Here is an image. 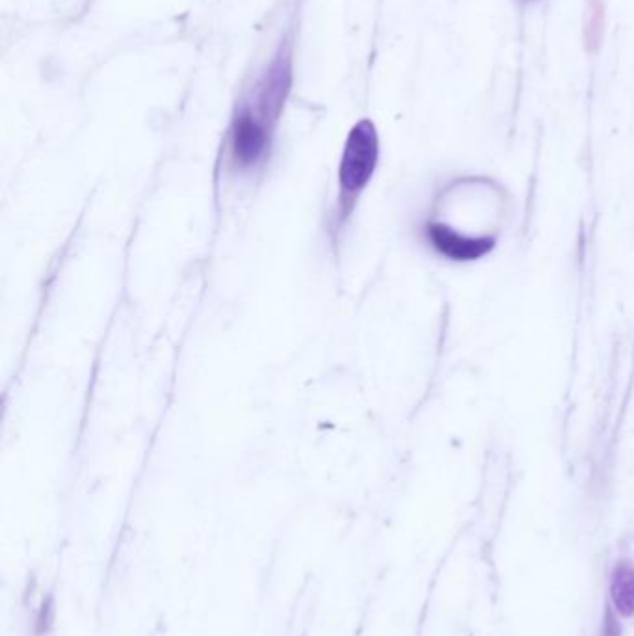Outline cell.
<instances>
[{
    "mask_svg": "<svg viewBox=\"0 0 634 636\" xmlns=\"http://www.w3.org/2000/svg\"><path fill=\"white\" fill-rule=\"evenodd\" d=\"M590 14L586 23V43L590 49H595L601 40L603 30V4L601 0H590Z\"/></svg>",
    "mask_w": 634,
    "mask_h": 636,
    "instance_id": "5b68a950",
    "label": "cell"
},
{
    "mask_svg": "<svg viewBox=\"0 0 634 636\" xmlns=\"http://www.w3.org/2000/svg\"><path fill=\"white\" fill-rule=\"evenodd\" d=\"M424 235H426L428 244L439 255L447 257L450 261H460V263L476 261V259L488 255L495 246V240L491 237H469V235H463L452 227L437 224V222H430L424 229Z\"/></svg>",
    "mask_w": 634,
    "mask_h": 636,
    "instance_id": "3957f363",
    "label": "cell"
},
{
    "mask_svg": "<svg viewBox=\"0 0 634 636\" xmlns=\"http://www.w3.org/2000/svg\"><path fill=\"white\" fill-rule=\"evenodd\" d=\"M281 95H272L263 105L242 106L229 125L224 146V168L235 175H248L265 166L270 157L274 120Z\"/></svg>",
    "mask_w": 634,
    "mask_h": 636,
    "instance_id": "7a4b0ae2",
    "label": "cell"
},
{
    "mask_svg": "<svg viewBox=\"0 0 634 636\" xmlns=\"http://www.w3.org/2000/svg\"><path fill=\"white\" fill-rule=\"evenodd\" d=\"M380 160V138L370 120L357 121L344 142L337 172V198L333 209V235L339 237L370 185Z\"/></svg>",
    "mask_w": 634,
    "mask_h": 636,
    "instance_id": "6da1fadb",
    "label": "cell"
},
{
    "mask_svg": "<svg viewBox=\"0 0 634 636\" xmlns=\"http://www.w3.org/2000/svg\"><path fill=\"white\" fill-rule=\"evenodd\" d=\"M610 596L616 610L621 616H633L634 614V568L621 562L612 573L610 583Z\"/></svg>",
    "mask_w": 634,
    "mask_h": 636,
    "instance_id": "277c9868",
    "label": "cell"
}]
</instances>
